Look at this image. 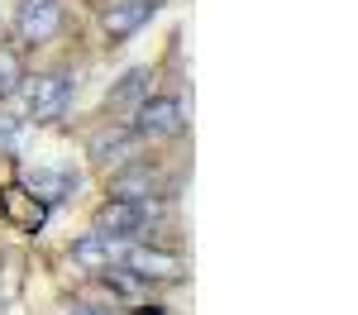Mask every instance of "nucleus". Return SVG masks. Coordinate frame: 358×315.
<instances>
[{
  "label": "nucleus",
  "instance_id": "1a4fd4ad",
  "mask_svg": "<svg viewBox=\"0 0 358 315\" xmlns=\"http://www.w3.org/2000/svg\"><path fill=\"white\" fill-rule=\"evenodd\" d=\"M72 263H82V268H110V263H120V239H106V234H82V239H72Z\"/></svg>",
  "mask_w": 358,
  "mask_h": 315
},
{
  "label": "nucleus",
  "instance_id": "9b49d317",
  "mask_svg": "<svg viewBox=\"0 0 358 315\" xmlns=\"http://www.w3.org/2000/svg\"><path fill=\"white\" fill-rule=\"evenodd\" d=\"M143 96H148V72L134 67V72H124V77L110 86L106 101H110V110H129V115H134L138 105H143Z\"/></svg>",
  "mask_w": 358,
  "mask_h": 315
},
{
  "label": "nucleus",
  "instance_id": "423d86ee",
  "mask_svg": "<svg viewBox=\"0 0 358 315\" xmlns=\"http://www.w3.org/2000/svg\"><path fill=\"white\" fill-rule=\"evenodd\" d=\"M120 263L143 277V282H177V277H187V268H182V258L167 254V249H124Z\"/></svg>",
  "mask_w": 358,
  "mask_h": 315
},
{
  "label": "nucleus",
  "instance_id": "4468645a",
  "mask_svg": "<svg viewBox=\"0 0 358 315\" xmlns=\"http://www.w3.org/2000/svg\"><path fill=\"white\" fill-rule=\"evenodd\" d=\"M15 134H20V124L0 115V153H10V148H15Z\"/></svg>",
  "mask_w": 358,
  "mask_h": 315
},
{
  "label": "nucleus",
  "instance_id": "f257e3e1",
  "mask_svg": "<svg viewBox=\"0 0 358 315\" xmlns=\"http://www.w3.org/2000/svg\"><path fill=\"white\" fill-rule=\"evenodd\" d=\"M29 101H24V115L34 119V124H53V119H62V115L72 110V77L67 72H43V77H34V82L20 86Z\"/></svg>",
  "mask_w": 358,
  "mask_h": 315
},
{
  "label": "nucleus",
  "instance_id": "f03ea898",
  "mask_svg": "<svg viewBox=\"0 0 358 315\" xmlns=\"http://www.w3.org/2000/svg\"><path fill=\"white\" fill-rule=\"evenodd\" d=\"M62 34V0H20L15 5V38L24 48H43Z\"/></svg>",
  "mask_w": 358,
  "mask_h": 315
},
{
  "label": "nucleus",
  "instance_id": "39448f33",
  "mask_svg": "<svg viewBox=\"0 0 358 315\" xmlns=\"http://www.w3.org/2000/svg\"><path fill=\"white\" fill-rule=\"evenodd\" d=\"M20 182H24L29 196H38L48 210H53V205H62V200H72V196H77V186H82L72 168H29Z\"/></svg>",
  "mask_w": 358,
  "mask_h": 315
},
{
  "label": "nucleus",
  "instance_id": "dca6fc26",
  "mask_svg": "<svg viewBox=\"0 0 358 315\" xmlns=\"http://www.w3.org/2000/svg\"><path fill=\"white\" fill-rule=\"evenodd\" d=\"M134 315H163V311H134Z\"/></svg>",
  "mask_w": 358,
  "mask_h": 315
},
{
  "label": "nucleus",
  "instance_id": "ddd939ff",
  "mask_svg": "<svg viewBox=\"0 0 358 315\" xmlns=\"http://www.w3.org/2000/svg\"><path fill=\"white\" fill-rule=\"evenodd\" d=\"M20 86H24V62L15 48H0V101H10Z\"/></svg>",
  "mask_w": 358,
  "mask_h": 315
},
{
  "label": "nucleus",
  "instance_id": "2eb2a0df",
  "mask_svg": "<svg viewBox=\"0 0 358 315\" xmlns=\"http://www.w3.org/2000/svg\"><path fill=\"white\" fill-rule=\"evenodd\" d=\"M72 315H110V311H91V306H86V311H72Z\"/></svg>",
  "mask_w": 358,
  "mask_h": 315
},
{
  "label": "nucleus",
  "instance_id": "f8f14e48",
  "mask_svg": "<svg viewBox=\"0 0 358 315\" xmlns=\"http://www.w3.org/2000/svg\"><path fill=\"white\" fill-rule=\"evenodd\" d=\"M153 191H158V172L148 168H124L110 182V196H124V200H148Z\"/></svg>",
  "mask_w": 358,
  "mask_h": 315
},
{
  "label": "nucleus",
  "instance_id": "7ed1b4c3",
  "mask_svg": "<svg viewBox=\"0 0 358 315\" xmlns=\"http://www.w3.org/2000/svg\"><path fill=\"white\" fill-rule=\"evenodd\" d=\"M143 225H148V200L106 196L96 210V234H106V239H134Z\"/></svg>",
  "mask_w": 358,
  "mask_h": 315
},
{
  "label": "nucleus",
  "instance_id": "20e7f679",
  "mask_svg": "<svg viewBox=\"0 0 358 315\" xmlns=\"http://www.w3.org/2000/svg\"><path fill=\"white\" fill-rule=\"evenodd\" d=\"M182 101L172 96H143V105L134 110V134L138 139H172L182 129Z\"/></svg>",
  "mask_w": 358,
  "mask_h": 315
},
{
  "label": "nucleus",
  "instance_id": "6e6552de",
  "mask_svg": "<svg viewBox=\"0 0 358 315\" xmlns=\"http://www.w3.org/2000/svg\"><path fill=\"white\" fill-rule=\"evenodd\" d=\"M153 15H158V0H120V5L106 10V38H110V43H124V38H134Z\"/></svg>",
  "mask_w": 358,
  "mask_h": 315
},
{
  "label": "nucleus",
  "instance_id": "9d476101",
  "mask_svg": "<svg viewBox=\"0 0 358 315\" xmlns=\"http://www.w3.org/2000/svg\"><path fill=\"white\" fill-rule=\"evenodd\" d=\"M138 148V134L134 129H110V134H96L91 143V163H101V168H120V163H129Z\"/></svg>",
  "mask_w": 358,
  "mask_h": 315
},
{
  "label": "nucleus",
  "instance_id": "0eeeda50",
  "mask_svg": "<svg viewBox=\"0 0 358 315\" xmlns=\"http://www.w3.org/2000/svg\"><path fill=\"white\" fill-rule=\"evenodd\" d=\"M0 210L10 215V225H20V229H43V220H48V205L38 196H29L24 191V182H5L0 186Z\"/></svg>",
  "mask_w": 358,
  "mask_h": 315
}]
</instances>
